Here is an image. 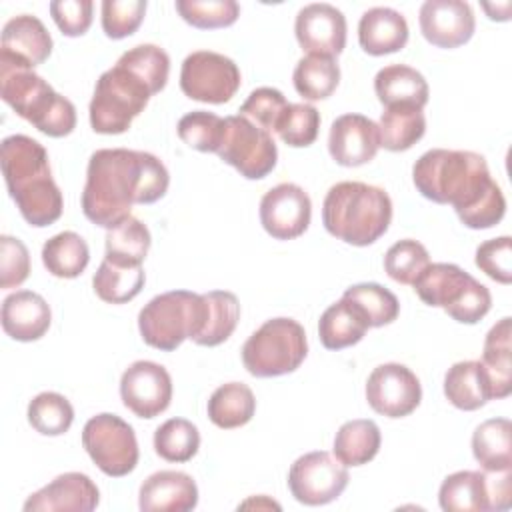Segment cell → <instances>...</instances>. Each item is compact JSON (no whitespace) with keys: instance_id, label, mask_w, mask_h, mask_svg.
<instances>
[{"instance_id":"cell-26","label":"cell","mask_w":512,"mask_h":512,"mask_svg":"<svg viewBox=\"0 0 512 512\" xmlns=\"http://www.w3.org/2000/svg\"><path fill=\"white\" fill-rule=\"evenodd\" d=\"M374 92L384 108L398 104L424 108L430 96L426 78L416 68L406 64H390L380 68L374 76Z\"/></svg>"},{"instance_id":"cell-53","label":"cell","mask_w":512,"mask_h":512,"mask_svg":"<svg viewBox=\"0 0 512 512\" xmlns=\"http://www.w3.org/2000/svg\"><path fill=\"white\" fill-rule=\"evenodd\" d=\"M482 8L488 12V18H490V20H496V14H498V6H496V4H486V2H484ZM502 10H504V12L498 16V22H506V20L510 18V2H506V4L502 6Z\"/></svg>"},{"instance_id":"cell-2","label":"cell","mask_w":512,"mask_h":512,"mask_svg":"<svg viewBox=\"0 0 512 512\" xmlns=\"http://www.w3.org/2000/svg\"><path fill=\"white\" fill-rule=\"evenodd\" d=\"M168 184L170 174L158 156L128 148H100L88 160L82 212L92 224L108 230L130 216L134 204L160 200Z\"/></svg>"},{"instance_id":"cell-30","label":"cell","mask_w":512,"mask_h":512,"mask_svg":"<svg viewBox=\"0 0 512 512\" xmlns=\"http://www.w3.org/2000/svg\"><path fill=\"white\" fill-rule=\"evenodd\" d=\"M510 316L498 320L484 338L482 366L490 378L492 400L506 398L512 392V364H510Z\"/></svg>"},{"instance_id":"cell-35","label":"cell","mask_w":512,"mask_h":512,"mask_svg":"<svg viewBox=\"0 0 512 512\" xmlns=\"http://www.w3.org/2000/svg\"><path fill=\"white\" fill-rule=\"evenodd\" d=\"M88 262V244L72 230H64L48 238L42 246V264L56 278H78L86 270Z\"/></svg>"},{"instance_id":"cell-52","label":"cell","mask_w":512,"mask_h":512,"mask_svg":"<svg viewBox=\"0 0 512 512\" xmlns=\"http://www.w3.org/2000/svg\"><path fill=\"white\" fill-rule=\"evenodd\" d=\"M92 10H94V4L90 0L50 2L52 20L56 22L58 30L68 38H76L88 32V28L92 26Z\"/></svg>"},{"instance_id":"cell-8","label":"cell","mask_w":512,"mask_h":512,"mask_svg":"<svg viewBox=\"0 0 512 512\" xmlns=\"http://www.w3.org/2000/svg\"><path fill=\"white\" fill-rule=\"evenodd\" d=\"M308 354L306 332L294 318H270L242 346V364L256 378L294 372Z\"/></svg>"},{"instance_id":"cell-11","label":"cell","mask_w":512,"mask_h":512,"mask_svg":"<svg viewBox=\"0 0 512 512\" xmlns=\"http://www.w3.org/2000/svg\"><path fill=\"white\" fill-rule=\"evenodd\" d=\"M242 82L236 62L220 52L196 50L188 54L180 68V88L196 102H230Z\"/></svg>"},{"instance_id":"cell-31","label":"cell","mask_w":512,"mask_h":512,"mask_svg":"<svg viewBox=\"0 0 512 512\" xmlns=\"http://www.w3.org/2000/svg\"><path fill=\"white\" fill-rule=\"evenodd\" d=\"M208 418L214 426L232 430L248 424L256 412V398L244 382H228L218 386L208 398Z\"/></svg>"},{"instance_id":"cell-7","label":"cell","mask_w":512,"mask_h":512,"mask_svg":"<svg viewBox=\"0 0 512 512\" xmlns=\"http://www.w3.org/2000/svg\"><path fill=\"white\" fill-rule=\"evenodd\" d=\"M204 326V298L190 290H170L154 296L138 314L142 340L162 352L194 340Z\"/></svg>"},{"instance_id":"cell-38","label":"cell","mask_w":512,"mask_h":512,"mask_svg":"<svg viewBox=\"0 0 512 512\" xmlns=\"http://www.w3.org/2000/svg\"><path fill=\"white\" fill-rule=\"evenodd\" d=\"M146 274L142 266H120L110 260H102L98 266L92 286L96 296L108 304H126L140 294L144 288Z\"/></svg>"},{"instance_id":"cell-9","label":"cell","mask_w":512,"mask_h":512,"mask_svg":"<svg viewBox=\"0 0 512 512\" xmlns=\"http://www.w3.org/2000/svg\"><path fill=\"white\" fill-rule=\"evenodd\" d=\"M82 446L100 472L112 478L130 474L140 456L134 428L110 412L96 414L84 424Z\"/></svg>"},{"instance_id":"cell-44","label":"cell","mask_w":512,"mask_h":512,"mask_svg":"<svg viewBox=\"0 0 512 512\" xmlns=\"http://www.w3.org/2000/svg\"><path fill=\"white\" fill-rule=\"evenodd\" d=\"M178 138L198 152H218L224 136V118L206 110H192L178 120Z\"/></svg>"},{"instance_id":"cell-28","label":"cell","mask_w":512,"mask_h":512,"mask_svg":"<svg viewBox=\"0 0 512 512\" xmlns=\"http://www.w3.org/2000/svg\"><path fill=\"white\" fill-rule=\"evenodd\" d=\"M444 512H484L490 510L488 474L480 470H460L444 478L438 490Z\"/></svg>"},{"instance_id":"cell-10","label":"cell","mask_w":512,"mask_h":512,"mask_svg":"<svg viewBox=\"0 0 512 512\" xmlns=\"http://www.w3.org/2000/svg\"><path fill=\"white\" fill-rule=\"evenodd\" d=\"M216 154L248 180L266 178L278 162L272 134L242 114L224 118V136Z\"/></svg>"},{"instance_id":"cell-50","label":"cell","mask_w":512,"mask_h":512,"mask_svg":"<svg viewBox=\"0 0 512 512\" xmlns=\"http://www.w3.org/2000/svg\"><path fill=\"white\" fill-rule=\"evenodd\" d=\"M476 266L500 284L512 282V244L510 236H498L476 248Z\"/></svg>"},{"instance_id":"cell-49","label":"cell","mask_w":512,"mask_h":512,"mask_svg":"<svg viewBox=\"0 0 512 512\" xmlns=\"http://www.w3.org/2000/svg\"><path fill=\"white\" fill-rule=\"evenodd\" d=\"M286 106L288 102L280 90L262 86L250 92V96L240 106V114L252 120L256 126L264 128L266 132H272Z\"/></svg>"},{"instance_id":"cell-14","label":"cell","mask_w":512,"mask_h":512,"mask_svg":"<svg viewBox=\"0 0 512 512\" xmlns=\"http://www.w3.org/2000/svg\"><path fill=\"white\" fill-rule=\"evenodd\" d=\"M120 398L138 418H154L170 406L172 378L162 364L136 360L122 372Z\"/></svg>"},{"instance_id":"cell-41","label":"cell","mask_w":512,"mask_h":512,"mask_svg":"<svg viewBox=\"0 0 512 512\" xmlns=\"http://www.w3.org/2000/svg\"><path fill=\"white\" fill-rule=\"evenodd\" d=\"M344 298L362 310L370 328L392 324L400 312V302L394 292L376 282L354 284L344 290Z\"/></svg>"},{"instance_id":"cell-6","label":"cell","mask_w":512,"mask_h":512,"mask_svg":"<svg viewBox=\"0 0 512 512\" xmlns=\"http://www.w3.org/2000/svg\"><path fill=\"white\" fill-rule=\"evenodd\" d=\"M154 90L134 70L116 62L96 80L90 100V126L98 134H122L146 108Z\"/></svg>"},{"instance_id":"cell-34","label":"cell","mask_w":512,"mask_h":512,"mask_svg":"<svg viewBox=\"0 0 512 512\" xmlns=\"http://www.w3.org/2000/svg\"><path fill=\"white\" fill-rule=\"evenodd\" d=\"M380 428L374 420L356 418L344 422L334 436V456L344 466L368 464L380 450Z\"/></svg>"},{"instance_id":"cell-47","label":"cell","mask_w":512,"mask_h":512,"mask_svg":"<svg viewBox=\"0 0 512 512\" xmlns=\"http://www.w3.org/2000/svg\"><path fill=\"white\" fill-rule=\"evenodd\" d=\"M118 62H122L124 66L134 70L138 76H142L150 84L154 94L164 90V86L168 82V74H170V56L160 46L138 44V46L126 50L118 58Z\"/></svg>"},{"instance_id":"cell-42","label":"cell","mask_w":512,"mask_h":512,"mask_svg":"<svg viewBox=\"0 0 512 512\" xmlns=\"http://www.w3.org/2000/svg\"><path fill=\"white\" fill-rule=\"evenodd\" d=\"M28 422L42 436H60L70 430L74 408L58 392H40L28 404Z\"/></svg>"},{"instance_id":"cell-4","label":"cell","mask_w":512,"mask_h":512,"mask_svg":"<svg viewBox=\"0 0 512 512\" xmlns=\"http://www.w3.org/2000/svg\"><path fill=\"white\" fill-rule=\"evenodd\" d=\"M0 96L20 118L50 138L68 136L76 128L74 104L32 68L0 58Z\"/></svg>"},{"instance_id":"cell-32","label":"cell","mask_w":512,"mask_h":512,"mask_svg":"<svg viewBox=\"0 0 512 512\" xmlns=\"http://www.w3.org/2000/svg\"><path fill=\"white\" fill-rule=\"evenodd\" d=\"M380 146L390 152L410 150L426 132V116L422 108L410 104L386 106L380 122Z\"/></svg>"},{"instance_id":"cell-22","label":"cell","mask_w":512,"mask_h":512,"mask_svg":"<svg viewBox=\"0 0 512 512\" xmlns=\"http://www.w3.org/2000/svg\"><path fill=\"white\" fill-rule=\"evenodd\" d=\"M198 504V486L194 478L178 470H160L150 474L138 492L142 512H188Z\"/></svg>"},{"instance_id":"cell-20","label":"cell","mask_w":512,"mask_h":512,"mask_svg":"<svg viewBox=\"0 0 512 512\" xmlns=\"http://www.w3.org/2000/svg\"><path fill=\"white\" fill-rule=\"evenodd\" d=\"M100 492L90 476L64 472L24 502L26 512H90L98 506Z\"/></svg>"},{"instance_id":"cell-33","label":"cell","mask_w":512,"mask_h":512,"mask_svg":"<svg viewBox=\"0 0 512 512\" xmlns=\"http://www.w3.org/2000/svg\"><path fill=\"white\" fill-rule=\"evenodd\" d=\"M204 298V326L192 340L198 346H218L226 342L238 326L240 302L228 290H210Z\"/></svg>"},{"instance_id":"cell-17","label":"cell","mask_w":512,"mask_h":512,"mask_svg":"<svg viewBox=\"0 0 512 512\" xmlns=\"http://www.w3.org/2000/svg\"><path fill=\"white\" fill-rule=\"evenodd\" d=\"M422 36L436 48L466 44L476 28L474 10L464 0H426L418 14Z\"/></svg>"},{"instance_id":"cell-19","label":"cell","mask_w":512,"mask_h":512,"mask_svg":"<svg viewBox=\"0 0 512 512\" xmlns=\"http://www.w3.org/2000/svg\"><path fill=\"white\" fill-rule=\"evenodd\" d=\"M2 174L10 198L34 182L52 176L46 148L26 134L6 136L2 140Z\"/></svg>"},{"instance_id":"cell-46","label":"cell","mask_w":512,"mask_h":512,"mask_svg":"<svg viewBox=\"0 0 512 512\" xmlns=\"http://www.w3.org/2000/svg\"><path fill=\"white\" fill-rule=\"evenodd\" d=\"M430 264V254L426 246L418 240L404 238L394 242L384 254L386 274L400 284H414L422 270Z\"/></svg>"},{"instance_id":"cell-24","label":"cell","mask_w":512,"mask_h":512,"mask_svg":"<svg viewBox=\"0 0 512 512\" xmlns=\"http://www.w3.org/2000/svg\"><path fill=\"white\" fill-rule=\"evenodd\" d=\"M406 18L386 6H374L360 16L358 42L360 48L370 56H384L398 52L408 42Z\"/></svg>"},{"instance_id":"cell-45","label":"cell","mask_w":512,"mask_h":512,"mask_svg":"<svg viewBox=\"0 0 512 512\" xmlns=\"http://www.w3.org/2000/svg\"><path fill=\"white\" fill-rule=\"evenodd\" d=\"M174 6L184 22L200 30L228 28L240 16V6L234 0H176Z\"/></svg>"},{"instance_id":"cell-51","label":"cell","mask_w":512,"mask_h":512,"mask_svg":"<svg viewBox=\"0 0 512 512\" xmlns=\"http://www.w3.org/2000/svg\"><path fill=\"white\" fill-rule=\"evenodd\" d=\"M30 274V254L22 240L0 236V288H18Z\"/></svg>"},{"instance_id":"cell-48","label":"cell","mask_w":512,"mask_h":512,"mask_svg":"<svg viewBox=\"0 0 512 512\" xmlns=\"http://www.w3.org/2000/svg\"><path fill=\"white\" fill-rule=\"evenodd\" d=\"M146 6V0H104L100 6L104 34L112 40L132 36L144 20Z\"/></svg>"},{"instance_id":"cell-37","label":"cell","mask_w":512,"mask_h":512,"mask_svg":"<svg viewBox=\"0 0 512 512\" xmlns=\"http://www.w3.org/2000/svg\"><path fill=\"white\" fill-rule=\"evenodd\" d=\"M292 82L296 92L308 100H324L332 96V92L338 88L340 82V66L336 58L320 56V54H306L298 60Z\"/></svg>"},{"instance_id":"cell-29","label":"cell","mask_w":512,"mask_h":512,"mask_svg":"<svg viewBox=\"0 0 512 512\" xmlns=\"http://www.w3.org/2000/svg\"><path fill=\"white\" fill-rule=\"evenodd\" d=\"M472 454L484 472L512 470V424L508 418H490L472 434Z\"/></svg>"},{"instance_id":"cell-16","label":"cell","mask_w":512,"mask_h":512,"mask_svg":"<svg viewBox=\"0 0 512 512\" xmlns=\"http://www.w3.org/2000/svg\"><path fill=\"white\" fill-rule=\"evenodd\" d=\"M346 18L326 2L306 4L298 10L294 34L306 54H320L336 58L346 46Z\"/></svg>"},{"instance_id":"cell-40","label":"cell","mask_w":512,"mask_h":512,"mask_svg":"<svg viewBox=\"0 0 512 512\" xmlns=\"http://www.w3.org/2000/svg\"><path fill=\"white\" fill-rule=\"evenodd\" d=\"M200 448V432L186 418H170L154 432V450L166 462H188Z\"/></svg>"},{"instance_id":"cell-5","label":"cell","mask_w":512,"mask_h":512,"mask_svg":"<svg viewBox=\"0 0 512 512\" xmlns=\"http://www.w3.org/2000/svg\"><path fill=\"white\" fill-rule=\"evenodd\" d=\"M412 286L424 304L442 308L450 318L462 324L480 322L492 306L490 290L472 274L450 262L428 264Z\"/></svg>"},{"instance_id":"cell-13","label":"cell","mask_w":512,"mask_h":512,"mask_svg":"<svg viewBox=\"0 0 512 512\" xmlns=\"http://www.w3.org/2000/svg\"><path fill=\"white\" fill-rule=\"evenodd\" d=\"M366 400L380 416L404 418L418 408L422 386L408 366L388 362L370 372L366 380Z\"/></svg>"},{"instance_id":"cell-18","label":"cell","mask_w":512,"mask_h":512,"mask_svg":"<svg viewBox=\"0 0 512 512\" xmlns=\"http://www.w3.org/2000/svg\"><path fill=\"white\" fill-rule=\"evenodd\" d=\"M380 148L378 124L362 114L338 116L328 134V152L332 160L346 168L368 164Z\"/></svg>"},{"instance_id":"cell-3","label":"cell","mask_w":512,"mask_h":512,"mask_svg":"<svg viewBox=\"0 0 512 512\" xmlns=\"http://www.w3.org/2000/svg\"><path fill=\"white\" fill-rule=\"evenodd\" d=\"M392 222V200L380 186L344 180L334 184L322 204V224L334 238L352 246H370Z\"/></svg>"},{"instance_id":"cell-43","label":"cell","mask_w":512,"mask_h":512,"mask_svg":"<svg viewBox=\"0 0 512 512\" xmlns=\"http://www.w3.org/2000/svg\"><path fill=\"white\" fill-rule=\"evenodd\" d=\"M320 130V112L306 102H288L274 132L292 148H306L316 142Z\"/></svg>"},{"instance_id":"cell-39","label":"cell","mask_w":512,"mask_h":512,"mask_svg":"<svg viewBox=\"0 0 512 512\" xmlns=\"http://www.w3.org/2000/svg\"><path fill=\"white\" fill-rule=\"evenodd\" d=\"M12 200L16 202L22 218L34 228L54 224L62 216L64 208L62 192L52 176L34 182L32 186L16 194Z\"/></svg>"},{"instance_id":"cell-1","label":"cell","mask_w":512,"mask_h":512,"mask_svg":"<svg viewBox=\"0 0 512 512\" xmlns=\"http://www.w3.org/2000/svg\"><path fill=\"white\" fill-rule=\"evenodd\" d=\"M412 180L424 198L450 204L466 228H492L506 214V198L482 154L432 148L414 162Z\"/></svg>"},{"instance_id":"cell-25","label":"cell","mask_w":512,"mask_h":512,"mask_svg":"<svg viewBox=\"0 0 512 512\" xmlns=\"http://www.w3.org/2000/svg\"><path fill=\"white\" fill-rule=\"evenodd\" d=\"M444 394L458 410H478L492 400L490 378L480 360H462L448 368L444 376Z\"/></svg>"},{"instance_id":"cell-23","label":"cell","mask_w":512,"mask_h":512,"mask_svg":"<svg viewBox=\"0 0 512 512\" xmlns=\"http://www.w3.org/2000/svg\"><path fill=\"white\" fill-rule=\"evenodd\" d=\"M2 330L18 342L40 340L52 322L48 302L32 290H16L2 302Z\"/></svg>"},{"instance_id":"cell-15","label":"cell","mask_w":512,"mask_h":512,"mask_svg":"<svg viewBox=\"0 0 512 512\" xmlns=\"http://www.w3.org/2000/svg\"><path fill=\"white\" fill-rule=\"evenodd\" d=\"M312 218L310 196L292 182L270 188L260 200V224L276 240L302 236Z\"/></svg>"},{"instance_id":"cell-12","label":"cell","mask_w":512,"mask_h":512,"mask_svg":"<svg viewBox=\"0 0 512 512\" xmlns=\"http://www.w3.org/2000/svg\"><path fill=\"white\" fill-rule=\"evenodd\" d=\"M346 466L330 452L302 454L288 470L290 494L306 506H322L336 500L348 486Z\"/></svg>"},{"instance_id":"cell-21","label":"cell","mask_w":512,"mask_h":512,"mask_svg":"<svg viewBox=\"0 0 512 512\" xmlns=\"http://www.w3.org/2000/svg\"><path fill=\"white\" fill-rule=\"evenodd\" d=\"M50 54L52 36L40 18L32 14H20L4 24L0 58L34 70V66L46 62Z\"/></svg>"},{"instance_id":"cell-27","label":"cell","mask_w":512,"mask_h":512,"mask_svg":"<svg viewBox=\"0 0 512 512\" xmlns=\"http://www.w3.org/2000/svg\"><path fill=\"white\" fill-rule=\"evenodd\" d=\"M368 328L362 310L344 296L330 304L318 320V336L326 350H342L358 344Z\"/></svg>"},{"instance_id":"cell-36","label":"cell","mask_w":512,"mask_h":512,"mask_svg":"<svg viewBox=\"0 0 512 512\" xmlns=\"http://www.w3.org/2000/svg\"><path fill=\"white\" fill-rule=\"evenodd\" d=\"M152 238L144 222L132 214L122 218L106 232V260L120 266H142Z\"/></svg>"}]
</instances>
